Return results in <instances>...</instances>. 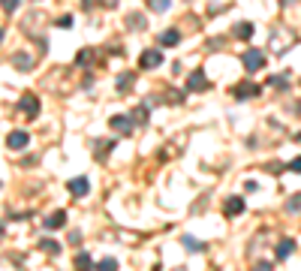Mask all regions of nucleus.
Instances as JSON below:
<instances>
[{
    "instance_id": "f257e3e1",
    "label": "nucleus",
    "mask_w": 301,
    "mask_h": 271,
    "mask_svg": "<svg viewBox=\"0 0 301 271\" xmlns=\"http://www.w3.org/2000/svg\"><path fill=\"white\" fill-rule=\"evenodd\" d=\"M241 64H244L247 72H259V69L265 67V55H262L259 48H250V51H244V55H241Z\"/></svg>"
},
{
    "instance_id": "f03ea898",
    "label": "nucleus",
    "mask_w": 301,
    "mask_h": 271,
    "mask_svg": "<svg viewBox=\"0 0 301 271\" xmlns=\"http://www.w3.org/2000/svg\"><path fill=\"white\" fill-rule=\"evenodd\" d=\"M163 64V51L160 48H148V51H142V58H139V67L142 69H157Z\"/></svg>"
},
{
    "instance_id": "7ed1b4c3",
    "label": "nucleus",
    "mask_w": 301,
    "mask_h": 271,
    "mask_svg": "<svg viewBox=\"0 0 301 271\" xmlns=\"http://www.w3.org/2000/svg\"><path fill=\"white\" fill-rule=\"evenodd\" d=\"M208 88H211V82H208L205 69H193L187 78V91H208Z\"/></svg>"
},
{
    "instance_id": "20e7f679",
    "label": "nucleus",
    "mask_w": 301,
    "mask_h": 271,
    "mask_svg": "<svg viewBox=\"0 0 301 271\" xmlns=\"http://www.w3.org/2000/svg\"><path fill=\"white\" fill-rule=\"evenodd\" d=\"M18 109H21L28 118H36V115H39V97H36V94H24V97L18 100Z\"/></svg>"
},
{
    "instance_id": "39448f33",
    "label": "nucleus",
    "mask_w": 301,
    "mask_h": 271,
    "mask_svg": "<svg viewBox=\"0 0 301 271\" xmlns=\"http://www.w3.org/2000/svg\"><path fill=\"white\" fill-rule=\"evenodd\" d=\"M232 97H235V100H250V97H259V85H253V82L235 85V88H232Z\"/></svg>"
},
{
    "instance_id": "423d86ee",
    "label": "nucleus",
    "mask_w": 301,
    "mask_h": 271,
    "mask_svg": "<svg viewBox=\"0 0 301 271\" xmlns=\"http://www.w3.org/2000/svg\"><path fill=\"white\" fill-rule=\"evenodd\" d=\"M292 42H295V36L286 34V31H280V34L271 36V48H274V51H286V48H289Z\"/></svg>"
},
{
    "instance_id": "0eeeda50",
    "label": "nucleus",
    "mask_w": 301,
    "mask_h": 271,
    "mask_svg": "<svg viewBox=\"0 0 301 271\" xmlns=\"http://www.w3.org/2000/svg\"><path fill=\"white\" fill-rule=\"evenodd\" d=\"M69 193H72V196H88V193H91V181H88V178H69Z\"/></svg>"
},
{
    "instance_id": "6e6552de",
    "label": "nucleus",
    "mask_w": 301,
    "mask_h": 271,
    "mask_svg": "<svg viewBox=\"0 0 301 271\" xmlns=\"http://www.w3.org/2000/svg\"><path fill=\"white\" fill-rule=\"evenodd\" d=\"M292 250H295V241H292V238H283V241L274 247V256H277V262L289 259V256H292Z\"/></svg>"
},
{
    "instance_id": "1a4fd4ad",
    "label": "nucleus",
    "mask_w": 301,
    "mask_h": 271,
    "mask_svg": "<svg viewBox=\"0 0 301 271\" xmlns=\"http://www.w3.org/2000/svg\"><path fill=\"white\" fill-rule=\"evenodd\" d=\"M28 142H31V136L24 133V130H15V133H9V136H6V145H9L12 151H21V148H24Z\"/></svg>"
},
{
    "instance_id": "9d476101",
    "label": "nucleus",
    "mask_w": 301,
    "mask_h": 271,
    "mask_svg": "<svg viewBox=\"0 0 301 271\" xmlns=\"http://www.w3.org/2000/svg\"><path fill=\"white\" fill-rule=\"evenodd\" d=\"M108 127L118 130V133H133V121H130L127 115H115V118L108 121Z\"/></svg>"
},
{
    "instance_id": "9b49d317",
    "label": "nucleus",
    "mask_w": 301,
    "mask_h": 271,
    "mask_svg": "<svg viewBox=\"0 0 301 271\" xmlns=\"http://www.w3.org/2000/svg\"><path fill=\"white\" fill-rule=\"evenodd\" d=\"M244 199L241 196H232V199H226V205H223V211H226V217H238V214H244Z\"/></svg>"
},
{
    "instance_id": "f8f14e48",
    "label": "nucleus",
    "mask_w": 301,
    "mask_h": 271,
    "mask_svg": "<svg viewBox=\"0 0 301 271\" xmlns=\"http://www.w3.org/2000/svg\"><path fill=\"white\" fill-rule=\"evenodd\" d=\"M64 223H67V211H51V214L45 217V229H51V232L61 229Z\"/></svg>"
},
{
    "instance_id": "ddd939ff",
    "label": "nucleus",
    "mask_w": 301,
    "mask_h": 271,
    "mask_svg": "<svg viewBox=\"0 0 301 271\" xmlns=\"http://www.w3.org/2000/svg\"><path fill=\"white\" fill-rule=\"evenodd\" d=\"M135 85V72H121L118 75V94H130Z\"/></svg>"
},
{
    "instance_id": "4468645a",
    "label": "nucleus",
    "mask_w": 301,
    "mask_h": 271,
    "mask_svg": "<svg viewBox=\"0 0 301 271\" xmlns=\"http://www.w3.org/2000/svg\"><path fill=\"white\" fill-rule=\"evenodd\" d=\"M148 109H151V102H142V105L135 109L133 115H130V121H133V127H145V124H148Z\"/></svg>"
},
{
    "instance_id": "2eb2a0df",
    "label": "nucleus",
    "mask_w": 301,
    "mask_h": 271,
    "mask_svg": "<svg viewBox=\"0 0 301 271\" xmlns=\"http://www.w3.org/2000/svg\"><path fill=\"white\" fill-rule=\"evenodd\" d=\"M178 42H181V34H178L175 28H169V31L160 34V45H163V48H172V45H178Z\"/></svg>"
},
{
    "instance_id": "dca6fc26",
    "label": "nucleus",
    "mask_w": 301,
    "mask_h": 271,
    "mask_svg": "<svg viewBox=\"0 0 301 271\" xmlns=\"http://www.w3.org/2000/svg\"><path fill=\"white\" fill-rule=\"evenodd\" d=\"M232 34L238 36V39H250V36H253V21H238L232 28Z\"/></svg>"
},
{
    "instance_id": "f3484780",
    "label": "nucleus",
    "mask_w": 301,
    "mask_h": 271,
    "mask_svg": "<svg viewBox=\"0 0 301 271\" xmlns=\"http://www.w3.org/2000/svg\"><path fill=\"white\" fill-rule=\"evenodd\" d=\"M12 64H15V69H21V72L34 69V61H31V55H24V51H18V55L12 58Z\"/></svg>"
},
{
    "instance_id": "a211bd4d",
    "label": "nucleus",
    "mask_w": 301,
    "mask_h": 271,
    "mask_svg": "<svg viewBox=\"0 0 301 271\" xmlns=\"http://www.w3.org/2000/svg\"><path fill=\"white\" fill-rule=\"evenodd\" d=\"M94 55H97L94 48H81V51L75 55V64H78V67H91V64H94Z\"/></svg>"
},
{
    "instance_id": "6ab92c4d",
    "label": "nucleus",
    "mask_w": 301,
    "mask_h": 271,
    "mask_svg": "<svg viewBox=\"0 0 301 271\" xmlns=\"http://www.w3.org/2000/svg\"><path fill=\"white\" fill-rule=\"evenodd\" d=\"M181 244H184V247H187L190 253H202V250H208V247H205L202 241H196L193 235H184V238H181Z\"/></svg>"
},
{
    "instance_id": "aec40b11",
    "label": "nucleus",
    "mask_w": 301,
    "mask_h": 271,
    "mask_svg": "<svg viewBox=\"0 0 301 271\" xmlns=\"http://www.w3.org/2000/svg\"><path fill=\"white\" fill-rule=\"evenodd\" d=\"M91 268H94V259L88 253H78L75 256V271H91Z\"/></svg>"
},
{
    "instance_id": "412c9836",
    "label": "nucleus",
    "mask_w": 301,
    "mask_h": 271,
    "mask_svg": "<svg viewBox=\"0 0 301 271\" xmlns=\"http://www.w3.org/2000/svg\"><path fill=\"white\" fill-rule=\"evenodd\" d=\"M127 28L130 31H145V15H139V12L127 15Z\"/></svg>"
},
{
    "instance_id": "4be33fe9",
    "label": "nucleus",
    "mask_w": 301,
    "mask_h": 271,
    "mask_svg": "<svg viewBox=\"0 0 301 271\" xmlns=\"http://www.w3.org/2000/svg\"><path fill=\"white\" fill-rule=\"evenodd\" d=\"M39 247H42V250H45L48 256H54V253H61V244H58V241H51V238H42V241H39Z\"/></svg>"
},
{
    "instance_id": "5701e85b",
    "label": "nucleus",
    "mask_w": 301,
    "mask_h": 271,
    "mask_svg": "<svg viewBox=\"0 0 301 271\" xmlns=\"http://www.w3.org/2000/svg\"><path fill=\"white\" fill-rule=\"evenodd\" d=\"M268 82H271V88H277V91H289V78H286V75H271Z\"/></svg>"
},
{
    "instance_id": "b1692460",
    "label": "nucleus",
    "mask_w": 301,
    "mask_h": 271,
    "mask_svg": "<svg viewBox=\"0 0 301 271\" xmlns=\"http://www.w3.org/2000/svg\"><path fill=\"white\" fill-rule=\"evenodd\" d=\"M97 271H118V259H112V256H105L100 265H97Z\"/></svg>"
},
{
    "instance_id": "393cba45",
    "label": "nucleus",
    "mask_w": 301,
    "mask_h": 271,
    "mask_svg": "<svg viewBox=\"0 0 301 271\" xmlns=\"http://www.w3.org/2000/svg\"><path fill=\"white\" fill-rule=\"evenodd\" d=\"M169 3H172V0H148V6H151L154 12H166Z\"/></svg>"
},
{
    "instance_id": "a878e982",
    "label": "nucleus",
    "mask_w": 301,
    "mask_h": 271,
    "mask_svg": "<svg viewBox=\"0 0 301 271\" xmlns=\"http://www.w3.org/2000/svg\"><path fill=\"white\" fill-rule=\"evenodd\" d=\"M97 148H100V154H97V157H100V160H105V154H108V151H115V142H100Z\"/></svg>"
},
{
    "instance_id": "bb28decb",
    "label": "nucleus",
    "mask_w": 301,
    "mask_h": 271,
    "mask_svg": "<svg viewBox=\"0 0 301 271\" xmlns=\"http://www.w3.org/2000/svg\"><path fill=\"white\" fill-rule=\"evenodd\" d=\"M286 211H289V214H295V211H301V196H292V199L286 202Z\"/></svg>"
},
{
    "instance_id": "cd10ccee",
    "label": "nucleus",
    "mask_w": 301,
    "mask_h": 271,
    "mask_svg": "<svg viewBox=\"0 0 301 271\" xmlns=\"http://www.w3.org/2000/svg\"><path fill=\"white\" fill-rule=\"evenodd\" d=\"M18 3H21V0H0V6H3L6 12H12V9H18Z\"/></svg>"
},
{
    "instance_id": "c85d7f7f",
    "label": "nucleus",
    "mask_w": 301,
    "mask_h": 271,
    "mask_svg": "<svg viewBox=\"0 0 301 271\" xmlns=\"http://www.w3.org/2000/svg\"><path fill=\"white\" fill-rule=\"evenodd\" d=\"M253 271H271V262H256V265H253Z\"/></svg>"
},
{
    "instance_id": "c756f323",
    "label": "nucleus",
    "mask_w": 301,
    "mask_h": 271,
    "mask_svg": "<svg viewBox=\"0 0 301 271\" xmlns=\"http://www.w3.org/2000/svg\"><path fill=\"white\" fill-rule=\"evenodd\" d=\"M289 169H292V172H301V157H295V160L289 163Z\"/></svg>"
},
{
    "instance_id": "7c9ffc66",
    "label": "nucleus",
    "mask_w": 301,
    "mask_h": 271,
    "mask_svg": "<svg viewBox=\"0 0 301 271\" xmlns=\"http://www.w3.org/2000/svg\"><path fill=\"white\" fill-rule=\"evenodd\" d=\"M81 3H85V9H91V6H97L100 0H81Z\"/></svg>"
},
{
    "instance_id": "2f4dec72",
    "label": "nucleus",
    "mask_w": 301,
    "mask_h": 271,
    "mask_svg": "<svg viewBox=\"0 0 301 271\" xmlns=\"http://www.w3.org/2000/svg\"><path fill=\"white\" fill-rule=\"evenodd\" d=\"M295 112H298V115H301V102H298V105H295Z\"/></svg>"
},
{
    "instance_id": "473e14b6",
    "label": "nucleus",
    "mask_w": 301,
    "mask_h": 271,
    "mask_svg": "<svg viewBox=\"0 0 301 271\" xmlns=\"http://www.w3.org/2000/svg\"><path fill=\"white\" fill-rule=\"evenodd\" d=\"M0 42H3V31H0Z\"/></svg>"
},
{
    "instance_id": "72a5a7b5",
    "label": "nucleus",
    "mask_w": 301,
    "mask_h": 271,
    "mask_svg": "<svg viewBox=\"0 0 301 271\" xmlns=\"http://www.w3.org/2000/svg\"><path fill=\"white\" fill-rule=\"evenodd\" d=\"M178 271H187V268H178Z\"/></svg>"
},
{
    "instance_id": "f704fd0d",
    "label": "nucleus",
    "mask_w": 301,
    "mask_h": 271,
    "mask_svg": "<svg viewBox=\"0 0 301 271\" xmlns=\"http://www.w3.org/2000/svg\"><path fill=\"white\" fill-rule=\"evenodd\" d=\"M0 235H3V229H0Z\"/></svg>"
}]
</instances>
